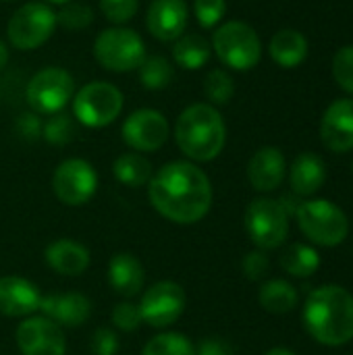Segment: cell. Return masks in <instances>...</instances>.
<instances>
[{"instance_id":"1","label":"cell","mask_w":353,"mask_h":355,"mask_svg":"<svg viewBox=\"0 0 353 355\" xmlns=\"http://www.w3.org/2000/svg\"><path fill=\"white\" fill-rule=\"evenodd\" d=\"M152 208L175 225H196L212 208L214 191L208 175L189 160H173L154 171L148 183Z\"/></svg>"},{"instance_id":"2","label":"cell","mask_w":353,"mask_h":355,"mask_svg":"<svg viewBox=\"0 0 353 355\" xmlns=\"http://www.w3.org/2000/svg\"><path fill=\"white\" fill-rule=\"evenodd\" d=\"M302 320L316 343L341 347L353 339V295L341 285H322L306 297Z\"/></svg>"},{"instance_id":"3","label":"cell","mask_w":353,"mask_h":355,"mask_svg":"<svg viewBox=\"0 0 353 355\" xmlns=\"http://www.w3.org/2000/svg\"><path fill=\"white\" fill-rule=\"evenodd\" d=\"M175 141L189 162H212L227 144V125L216 106L196 102L175 123Z\"/></svg>"},{"instance_id":"4","label":"cell","mask_w":353,"mask_h":355,"mask_svg":"<svg viewBox=\"0 0 353 355\" xmlns=\"http://www.w3.org/2000/svg\"><path fill=\"white\" fill-rule=\"evenodd\" d=\"M210 46L231 71H252L262 58V40L246 21H227L214 27Z\"/></svg>"},{"instance_id":"5","label":"cell","mask_w":353,"mask_h":355,"mask_svg":"<svg viewBox=\"0 0 353 355\" xmlns=\"http://www.w3.org/2000/svg\"><path fill=\"white\" fill-rule=\"evenodd\" d=\"M148 50L144 37L129 27H108L100 31L94 40L96 62L112 73H131L141 67Z\"/></svg>"},{"instance_id":"6","label":"cell","mask_w":353,"mask_h":355,"mask_svg":"<svg viewBox=\"0 0 353 355\" xmlns=\"http://www.w3.org/2000/svg\"><path fill=\"white\" fill-rule=\"evenodd\" d=\"M300 231L320 248H337L350 235L347 214L331 200H306L295 210Z\"/></svg>"},{"instance_id":"7","label":"cell","mask_w":353,"mask_h":355,"mask_svg":"<svg viewBox=\"0 0 353 355\" xmlns=\"http://www.w3.org/2000/svg\"><path fill=\"white\" fill-rule=\"evenodd\" d=\"M123 92L108 81H89L75 92L71 100V114L77 123L89 129L112 125L123 112Z\"/></svg>"},{"instance_id":"8","label":"cell","mask_w":353,"mask_h":355,"mask_svg":"<svg viewBox=\"0 0 353 355\" xmlns=\"http://www.w3.org/2000/svg\"><path fill=\"white\" fill-rule=\"evenodd\" d=\"M243 227L256 250L270 252L285 243L289 235V214L275 198H256L248 204Z\"/></svg>"},{"instance_id":"9","label":"cell","mask_w":353,"mask_h":355,"mask_svg":"<svg viewBox=\"0 0 353 355\" xmlns=\"http://www.w3.org/2000/svg\"><path fill=\"white\" fill-rule=\"evenodd\" d=\"M56 29V12L46 2L21 4L6 23V37L19 52L42 48Z\"/></svg>"},{"instance_id":"10","label":"cell","mask_w":353,"mask_h":355,"mask_svg":"<svg viewBox=\"0 0 353 355\" xmlns=\"http://www.w3.org/2000/svg\"><path fill=\"white\" fill-rule=\"evenodd\" d=\"M75 96V79L62 67L40 69L25 87V100L35 114L62 112Z\"/></svg>"},{"instance_id":"11","label":"cell","mask_w":353,"mask_h":355,"mask_svg":"<svg viewBox=\"0 0 353 355\" xmlns=\"http://www.w3.org/2000/svg\"><path fill=\"white\" fill-rule=\"evenodd\" d=\"M52 191L64 206H83L98 191V173L83 158H67L52 173Z\"/></svg>"},{"instance_id":"12","label":"cell","mask_w":353,"mask_h":355,"mask_svg":"<svg viewBox=\"0 0 353 355\" xmlns=\"http://www.w3.org/2000/svg\"><path fill=\"white\" fill-rule=\"evenodd\" d=\"M137 306L144 324L152 329H169L183 316L187 308V295L179 283L158 281L144 291Z\"/></svg>"},{"instance_id":"13","label":"cell","mask_w":353,"mask_h":355,"mask_svg":"<svg viewBox=\"0 0 353 355\" xmlns=\"http://www.w3.org/2000/svg\"><path fill=\"white\" fill-rule=\"evenodd\" d=\"M171 135L166 116L156 108H137L121 125L123 141L137 154L158 152Z\"/></svg>"},{"instance_id":"14","label":"cell","mask_w":353,"mask_h":355,"mask_svg":"<svg viewBox=\"0 0 353 355\" xmlns=\"http://www.w3.org/2000/svg\"><path fill=\"white\" fill-rule=\"evenodd\" d=\"M15 341L21 355H64V331L46 316H29L15 331Z\"/></svg>"},{"instance_id":"15","label":"cell","mask_w":353,"mask_h":355,"mask_svg":"<svg viewBox=\"0 0 353 355\" xmlns=\"http://www.w3.org/2000/svg\"><path fill=\"white\" fill-rule=\"evenodd\" d=\"M189 23V6L185 0H152L146 12V27L158 42H175Z\"/></svg>"},{"instance_id":"16","label":"cell","mask_w":353,"mask_h":355,"mask_svg":"<svg viewBox=\"0 0 353 355\" xmlns=\"http://www.w3.org/2000/svg\"><path fill=\"white\" fill-rule=\"evenodd\" d=\"M320 139L337 154L353 150V98L335 100L320 119Z\"/></svg>"},{"instance_id":"17","label":"cell","mask_w":353,"mask_h":355,"mask_svg":"<svg viewBox=\"0 0 353 355\" xmlns=\"http://www.w3.org/2000/svg\"><path fill=\"white\" fill-rule=\"evenodd\" d=\"M42 293L29 279L6 275L0 277V314L6 318H29L40 312Z\"/></svg>"},{"instance_id":"18","label":"cell","mask_w":353,"mask_h":355,"mask_svg":"<svg viewBox=\"0 0 353 355\" xmlns=\"http://www.w3.org/2000/svg\"><path fill=\"white\" fill-rule=\"evenodd\" d=\"M42 316L56 322L60 329H77L92 316V302L83 293H52L42 295Z\"/></svg>"},{"instance_id":"19","label":"cell","mask_w":353,"mask_h":355,"mask_svg":"<svg viewBox=\"0 0 353 355\" xmlns=\"http://www.w3.org/2000/svg\"><path fill=\"white\" fill-rule=\"evenodd\" d=\"M287 175V162L279 148L264 146L248 162V181L260 193H270L281 187Z\"/></svg>"},{"instance_id":"20","label":"cell","mask_w":353,"mask_h":355,"mask_svg":"<svg viewBox=\"0 0 353 355\" xmlns=\"http://www.w3.org/2000/svg\"><path fill=\"white\" fill-rule=\"evenodd\" d=\"M44 260L60 277H81L92 262L89 250L75 239H56L44 250Z\"/></svg>"},{"instance_id":"21","label":"cell","mask_w":353,"mask_h":355,"mask_svg":"<svg viewBox=\"0 0 353 355\" xmlns=\"http://www.w3.org/2000/svg\"><path fill=\"white\" fill-rule=\"evenodd\" d=\"M108 285L123 300H131L144 291L146 270L137 256L129 252H119L108 262Z\"/></svg>"},{"instance_id":"22","label":"cell","mask_w":353,"mask_h":355,"mask_svg":"<svg viewBox=\"0 0 353 355\" xmlns=\"http://www.w3.org/2000/svg\"><path fill=\"white\" fill-rule=\"evenodd\" d=\"M327 181V164L314 152H302L289 168L291 193L298 198H312Z\"/></svg>"},{"instance_id":"23","label":"cell","mask_w":353,"mask_h":355,"mask_svg":"<svg viewBox=\"0 0 353 355\" xmlns=\"http://www.w3.org/2000/svg\"><path fill=\"white\" fill-rule=\"evenodd\" d=\"M268 54L281 69H295L308 58V40L298 29H279L270 37Z\"/></svg>"},{"instance_id":"24","label":"cell","mask_w":353,"mask_h":355,"mask_svg":"<svg viewBox=\"0 0 353 355\" xmlns=\"http://www.w3.org/2000/svg\"><path fill=\"white\" fill-rule=\"evenodd\" d=\"M171 56L177 67L185 71H200L208 64L212 56V46L210 40L202 33H183L173 42Z\"/></svg>"},{"instance_id":"25","label":"cell","mask_w":353,"mask_h":355,"mask_svg":"<svg viewBox=\"0 0 353 355\" xmlns=\"http://www.w3.org/2000/svg\"><path fill=\"white\" fill-rule=\"evenodd\" d=\"M258 302L270 314H289L298 308L300 295H298V289L289 281L270 279L262 283L258 291Z\"/></svg>"},{"instance_id":"26","label":"cell","mask_w":353,"mask_h":355,"mask_svg":"<svg viewBox=\"0 0 353 355\" xmlns=\"http://www.w3.org/2000/svg\"><path fill=\"white\" fill-rule=\"evenodd\" d=\"M112 175L119 183H123L127 187H144L152 179L154 166L144 154L127 152V154H121L112 162Z\"/></svg>"},{"instance_id":"27","label":"cell","mask_w":353,"mask_h":355,"mask_svg":"<svg viewBox=\"0 0 353 355\" xmlns=\"http://www.w3.org/2000/svg\"><path fill=\"white\" fill-rule=\"evenodd\" d=\"M281 268L295 279H308L320 268V254L308 243H291L281 254Z\"/></svg>"},{"instance_id":"28","label":"cell","mask_w":353,"mask_h":355,"mask_svg":"<svg viewBox=\"0 0 353 355\" xmlns=\"http://www.w3.org/2000/svg\"><path fill=\"white\" fill-rule=\"evenodd\" d=\"M137 71H139L141 85L150 92H160V89L169 87L175 79L173 60H169L166 56H160V54L146 56V60L141 62V67Z\"/></svg>"},{"instance_id":"29","label":"cell","mask_w":353,"mask_h":355,"mask_svg":"<svg viewBox=\"0 0 353 355\" xmlns=\"http://www.w3.org/2000/svg\"><path fill=\"white\" fill-rule=\"evenodd\" d=\"M141 355H196V345L187 335L166 331L152 337L144 345Z\"/></svg>"},{"instance_id":"30","label":"cell","mask_w":353,"mask_h":355,"mask_svg":"<svg viewBox=\"0 0 353 355\" xmlns=\"http://www.w3.org/2000/svg\"><path fill=\"white\" fill-rule=\"evenodd\" d=\"M77 135V121L73 119V114L69 112H56L50 114L44 121V129H42V139L50 146H67L75 139Z\"/></svg>"},{"instance_id":"31","label":"cell","mask_w":353,"mask_h":355,"mask_svg":"<svg viewBox=\"0 0 353 355\" xmlns=\"http://www.w3.org/2000/svg\"><path fill=\"white\" fill-rule=\"evenodd\" d=\"M235 94V81L225 69H212L204 77V96L212 106H225Z\"/></svg>"},{"instance_id":"32","label":"cell","mask_w":353,"mask_h":355,"mask_svg":"<svg viewBox=\"0 0 353 355\" xmlns=\"http://www.w3.org/2000/svg\"><path fill=\"white\" fill-rule=\"evenodd\" d=\"M94 23V10L87 4L81 2H69L60 6L56 12V27H62L67 31H81Z\"/></svg>"},{"instance_id":"33","label":"cell","mask_w":353,"mask_h":355,"mask_svg":"<svg viewBox=\"0 0 353 355\" xmlns=\"http://www.w3.org/2000/svg\"><path fill=\"white\" fill-rule=\"evenodd\" d=\"M333 77L337 85L353 96V44L339 48L333 56Z\"/></svg>"},{"instance_id":"34","label":"cell","mask_w":353,"mask_h":355,"mask_svg":"<svg viewBox=\"0 0 353 355\" xmlns=\"http://www.w3.org/2000/svg\"><path fill=\"white\" fill-rule=\"evenodd\" d=\"M227 12V0H193L196 21L204 29H214Z\"/></svg>"},{"instance_id":"35","label":"cell","mask_w":353,"mask_h":355,"mask_svg":"<svg viewBox=\"0 0 353 355\" xmlns=\"http://www.w3.org/2000/svg\"><path fill=\"white\" fill-rule=\"evenodd\" d=\"M110 320L114 324V329L123 331V333H133L137 331L144 320H141V314H139V306L137 304H131L129 300L117 304L110 312Z\"/></svg>"},{"instance_id":"36","label":"cell","mask_w":353,"mask_h":355,"mask_svg":"<svg viewBox=\"0 0 353 355\" xmlns=\"http://www.w3.org/2000/svg\"><path fill=\"white\" fill-rule=\"evenodd\" d=\"M98 2L106 21L114 25H123L131 21L139 8V0H98Z\"/></svg>"},{"instance_id":"37","label":"cell","mask_w":353,"mask_h":355,"mask_svg":"<svg viewBox=\"0 0 353 355\" xmlns=\"http://www.w3.org/2000/svg\"><path fill=\"white\" fill-rule=\"evenodd\" d=\"M241 270L248 281H262L270 272V258L262 250H252L243 256Z\"/></svg>"},{"instance_id":"38","label":"cell","mask_w":353,"mask_h":355,"mask_svg":"<svg viewBox=\"0 0 353 355\" xmlns=\"http://www.w3.org/2000/svg\"><path fill=\"white\" fill-rule=\"evenodd\" d=\"M92 354L94 355H117L121 349V341L117 337V333L112 329H96V333L92 335Z\"/></svg>"},{"instance_id":"39","label":"cell","mask_w":353,"mask_h":355,"mask_svg":"<svg viewBox=\"0 0 353 355\" xmlns=\"http://www.w3.org/2000/svg\"><path fill=\"white\" fill-rule=\"evenodd\" d=\"M15 129L17 133L25 139V141H33L42 137V129H44V121L40 119V114H35L33 110L21 112L15 121Z\"/></svg>"},{"instance_id":"40","label":"cell","mask_w":353,"mask_h":355,"mask_svg":"<svg viewBox=\"0 0 353 355\" xmlns=\"http://www.w3.org/2000/svg\"><path fill=\"white\" fill-rule=\"evenodd\" d=\"M196 355H235V349L221 337H206L196 345Z\"/></svg>"},{"instance_id":"41","label":"cell","mask_w":353,"mask_h":355,"mask_svg":"<svg viewBox=\"0 0 353 355\" xmlns=\"http://www.w3.org/2000/svg\"><path fill=\"white\" fill-rule=\"evenodd\" d=\"M8 56H10V54H8V46H6V44L0 40V71L6 67V62H8Z\"/></svg>"},{"instance_id":"42","label":"cell","mask_w":353,"mask_h":355,"mask_svg":"<svg viewBox=\"0 0 353 355\" xmlns=\"http://www.w3.org/2000/svg\"><path fill=\"white\" fill-rule=\"evenodd\" d=\"M264 355H295V352H291L287 347H273V349H268Z\"/></svg>"},{"instance_id":"43","label":"cell","mask_w":353,"mask_h":355,"mask_svg":"<svg viewBox=\"0 0 353 355\" xmlns=\"http://www.w3.org/2000/svg\"><path fill=\"white\" fill-rule=\"evenodd\" d=\"M42 2H46L48 6H64V4H69L73 0H42Z\"/></svg>"},{"instance_id":"44","label":"cell","mask_w":353,"mask_h":355,"mask_svg":"<svg viewBox=\"0 0 353 355\" xmlns=\"http://www.w3.org/2000/svg\"><path fill=\"white\" fill-rule=\"evenodd\" d=\"M0 2H17V0H0Z\"/></svg>"}]
</instances>
